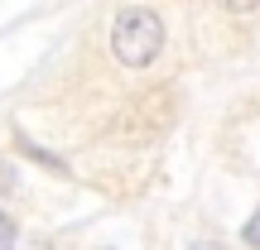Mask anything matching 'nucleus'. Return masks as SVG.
<instances>
[{
  "mask_svg": "<svg viewBox=\"0 0 260 250\" xmlns=\"http://www.w3.org/2000/svg\"><path fill=\"white\" fill-rule=\"evenodd\" d=\"M164 48V19L149 5H130L116 15L111 24V53L121 58L125 67H149Z\"/></svg>",
  "mask_w": 260,
  "mask_h": 250,
  "instance_id": "f257e3e1",
  "label": "nucleus"
},
{
  "mask_svg": "<svg viewBox=\"0 0 260 250\" xmlns=\"http://www.w3.org/2000/svg\"><path fill=\"white\" fill-rule=\"evenodd\" d=\"M19 149H24L29 159H39V164H44V168H53V173H68V164H63V159H53V154H48V149H39L34 139H24V135H19Z\"/></svg>",
  "mask_w": 260,
  "mask_h": 250,
  "instance_id": "f03ea898",
  "label": "nucleus"
},
{
  "mask_svg": "<svg viewBox=\"0 0 260 250\" xmlns=\"http://www.w3.org/2000/svg\"><path fill=\"white\" fill-rule=\"evenodd\" d=\"M15 241H19L15 217H10V212H0V250H15Z\"/></svg>",
  "mask_w": 260,
  "mask_h": 250,
  "instance_id": "7ed1b4c3",
  "label": "nucleus"
},
{
  "mask_svg": "<svg viewBox=\"0 0 260 250\" xmlns=\"http://www.w3.org/2000/svg\"><path fill=\"white\" fill-rule=\"evenodd\" d=\"M241 236H246V245H251V250H260V207L251 212V222L241 226Z\"/></svg>",
  "mask_w": 260,
  "mask_h": 250,
  "instance_id": "20e7f679",
  "label": "nucleus"
},
{
  "mask_svg": "<svg viewBox=\"0 0 260 250\" xmlns=\"http://www.w3.org/2000/svg\"><path fill=\"white\" fill-rule=\"evenodd\" d=\"M217 5H226L232 15H251V10H260V0H217Z\"/></svg>",
  "mask_w": 260,
  "mask_h": 250,
  "instance_id": "39448f33",
  "label": "nucleus"
},
{
  "mask_svg": "<svg viewBox=\"0 0 260 250\" xmlns=\"http://www.w3.org/2000/svg\"><path fill=\"white\" fill-rule=\"evenodd\" d=\"M193 250H226V245H217V241H198Z\"/></svg>",
  "mask_w": 260,
  "mask_h": 250,
  "instance_id": "423d86ee",
  "label": "nucleus"
}]
</instances>
